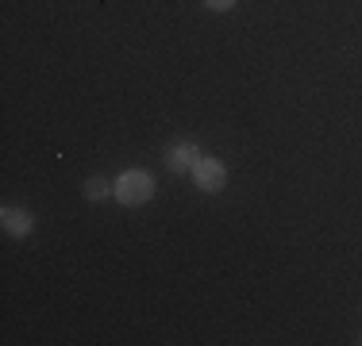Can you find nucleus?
<instances>
[{"instance_id": "1", "label": "nucleus", "mask_w": 362, "mask_h": 346, "mask_svg": "<svg viewBox=\"0 0 362 346\" xmlns=\"http://www.w3.org/2000/svg\"><path fill=\"white\" fill-rule=\"evenodd\" d=\"M112 196H116L124 208H139L154 196V177L146 169H124L116 181H112Z\"/></svg>"}, {"instance_id": "2", "label": "nucleus", "mask_w": 362, "mask_h": 346, "mask_svg": "<svg viewBox=\"0 0 362 346\" xmlns=\"http://www.w3.org/2000/svg\"><path fill=\"white\" fill-rule=\"evenodd\" d=\"M193 185L201 189V193H209V196L223 193V185H228V169H223V162L220 158H201L193 166Z\"/></svg>"}, {"instance_id": "3", "label": "nucleus", "mask_w": 362, "mask_h": 346, "mask_svg": "<svg viewBox=\"0 0 362 346\" xmlns=\"http://www.w3.org/2000/svg\"><path fill=\"white\" fill-rule=\"evenodd\" d=\"M0 227H4V235H12V239H28L31 231H35V215H31L28 208L4 204L0 208Z\"/></svg>"}, {"instance_id": "4", "label": "nucleus", "mask_w": 362, "mask_h": 346, "mask_svg": "<svg viewBox=\"0 0 362 346\" xmlns=\"http://www.w3.org/2000/svg\"><path fill=\"white\" fill-rule=\"evenodd\" d=\"M201 158H204V154L197 150V143H174L166 150V169L170 173H193V166Z\"/></svg>"}, {"instance_id": "5", "label": "nucleus", "mask_w": 362, "mask_h": 346, "mask_svg": "<svg viewBox=\"0 0 362 346\" xmlns=\"http://www.w3.org/2000/svg\"><path fill=\"white\" fill-rule=\"evenodd\" d=\"M81 193H85V201H105V196H112V181L89 177V181L81 185Z\"/></svg>"}, {"instance_id": "6", "label": "nucleus", "mask_w": 362, "mask_h": 346, "mask_svg": "<svg viewBox=\"0 0 362 346\" xmlns=\"http://www.w3.org/2000/svg\"><path fill=\"white\" fill-rule=\"evenodd\" d=\"M204 8L209 12H228V8H235V0H204Z\"/></svg>"}, {"instance_id": "7", "label": "nucleus", "mask_w": 362, "mask_h": 346, "mask_svg": "<svg viewBox=\"0 0 362 346\" xmlns=\"http://www.w3.org/2000/svg\"><path fill=\"white\" fill-rule=\"evenodd\" d=\"M358 342H362V339H358Z\"/></svg>"}]
</instances>
